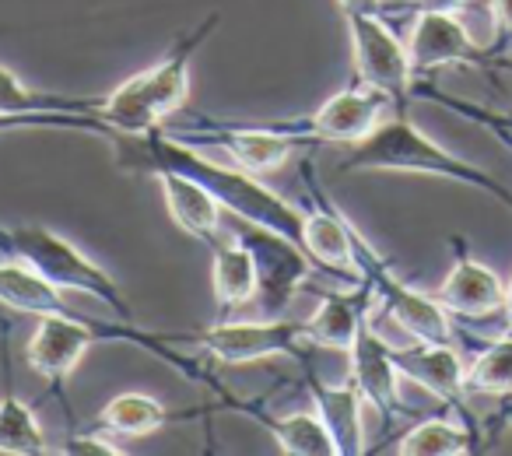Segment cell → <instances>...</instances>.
I'll return each mask as SVG.
<instances>
[{"label":"cell","mask_w":512,"mask_h":456,"mask_svg":"<svg viewBox=\"0 0 512 456\" xmlns=\"http://www.w3.org/2000/svg\"><path fill=\"white\" fill-rule=\"evenodd\" d=\"M106 141L113 144V155L120 169L137 172V176L183 172V176L204 183L207 190L221 200L225 214H232V218H239V221H249V225L271 228L278 236L302 243V204H292V200L281 197L278 190L260 183L256 172L214 162V158L200 155V148L176 141V137H169L165 130H148V134H120V130H109Z\"/></svg>","instance_id":"obj_1"},{"label":"cell","mask_w":512,"mask_h":456,"mask_svg":"<svg viewBox=\"0 0 512 456\" xmlns=\"http://www.w3.org/2000/svg\"><path fill=\"white\" fill-rule=\"evenodd\" d=\"M337 172H421V176H439L449 179V183L474 186V190L488 193L512 211V190L502 179L446 151L425 130L414 127L407 113H390L365 141L351 144L348 158L337 165Z\"/></svg>","instance_id":"obj_2"},{"label":"cell","mask_w":512,"mask_h":456,"mask_svg":"<svg viewBox=\"0 0 512 456\" xmlns=\"http://www.w3.org/2000/svg\"><path fill=\"white\" fill-rule=\"evenodd\" d=\"M218 25H221V15L211 11L200 25L186 29L158 64L144 67L141 74H134V78H127L123 85H116L113 92L102 99V109H99V116L109 123V130H120V134H148V130H158L162 123H169L176 113H183L186 99H190L193 57H197V50L211 39V32L218 29Z\"/></svg>","instance_id":"obj_3"},{"label":"cell","mask_w":512,"mask_h":456,"mask_svg":"<svg viewBox=\"0 0 512 456\" xmlns=\"http://www.w3.org/2000/svg\"><path fill=\"white\" fill-rule=\"evenodd\" d=\"M0 253L18 257L22 264H29L32 271H39L46 281H53L64 292H81L88 299H99L113 309L120 320H134V309H130L123 288L116 285V278L109 271H102L85 250L64 239L53 228L39 225H15V228H0Z\"/></svg>","instance_id":"obj_4"},{"label":"cell","mask_w":512,"mask_h":456,"mask_svg":"<svg viewBox=\"0 0 512 456\" xmlns=\"http://www.w3.org/2000/svg\"><path fill=\"white\" fill-rule=\"evenodd\" d=\"M158 130H165L169 137L193 144L200 151H225L239 169H249L256 176L278 172L288 158L309 148L299 134L278 127V120H228V116L186 113V109L172 116L169 123H162Z\"/></svg>","instance_id":"obj_5"},{"label":"cell","mask_w":512,"mask_h":456,"mask_svg":"<svg viewBox=\"0 0 512 456\" xmlns=\"http://www.w3.org/2000/svg\"><path fill=\"white\" fill-rule=\"evenodd\" d=\"M179 348H193L204 358L218 365H249V362H267V358L292 355L306 358V320H281V316H264V320H221L207 330H193V334H172Z\"/></svg>","instance_id":"obj_6"},{"label":"cell","mask_w":512,"mask_h":456,"mask_svg":"<svg viewBox=\"0 0 512 456\" xmlns=\"http://www.w3.org/2000/svg\"><path fill=\"white\" fill-rule=\"evenodd\" d=\"M355 260H358L362 281H369L372 292H376V306H383V313L390 316L397 327H404L414 341L456 344V316L449 313L435 295H425L407 285L390 267V260H386L358 228H355Z\"/></svg>","instance_id":"obj_7"},{"label":"cell","mask_w":512,"mask_h":456,"mask_svg":"<svg viewBox=\"0 0 512 456\" xmlns=\"http://www.w3.org/2000/svg\"><path fill=\"white\" fill-rule=\"evenodd\" d=\"M390 113H404L393 102V95L355 78L348 88L330 95L316 113L295 116V120H278V123L285 130H292V134H299L309 148L313 144H348L351 148V144L365 141Z\"/></svg>","instance_id":"obj_8"},{"label":"cell","mask_w":512,"mask_h":456,"mask_svg":"<svg viewBox=\"0 0 512 456\" xmlns=\"http://www.w3.org/2000/svg\"><path fill=\"white\" fill-rule=\"evenodd\" d=\"M344 25H348L351 39L355 78L365 81V85L383 88L407 113L418 78H414L411 57H407V43L393 32L390 15H355L344 18Z\"/></svg>","instance_id":"obj_9"},{"label":"cell","mask_w":512,"mask_h":456,"mask_svg":"<svg viewBox=\"0 0 512 456\" xmlns=\"http://www.w3.org/2000/svg\"><path fill=\"white\" fill-rule=\"evenodd\" d=\"M235 236L249 246L256 260V271H260V313L264 316H281L288 309V302L309 288V278H313L320 267L316 260L306 253V246L295 243V239H285L271 228L249 225V221H239V232Z\"/></svg>","instance_id":"obj_10"},{"label":"cell","mask_w":512,"mask_h":456,"mask_svg":"<svg viewBox=\"0 0 512 456\" xmlns=\"http://www.w3.org/2000/svg\"><path fill=\"white\" fill-rule=\"evenodd\" d=\"M407 57H411L414 78H428L439 67H477V71H498V67H509L498 57L495 46H481L467 32V25L456 15H439V11H428V15H414L411 36H407Z\"/></svg>","instance_id":"obj_11"},{"label":"cell","mask_w":512,"mask_h":456,"mask_svg":"<svg viewBox=\"0 0 512 456\" xmlns=\"http://www.w3.org/2000/svg\"><path fill=\"white\" fill-rule=\"evenodd\" d=\"M302 179L309 186V204H302V246L320 271L341 274L344 285H358L362 274H358L355 260V225L320 190L309 158H302Z\"/></svg>","instance_id":"obj_12"},{"label":"cell","mask_w":512,"mask_h":456,"mask_svg":"<svg viewBox=\"0 0 512 456\" xmlns=\"http://www.w3.org/2000/svg\"><path fill=\"white\" fill-rule=\"evenodd\" d=\"M390 348L393 344L372 327V316H369L348 351V379L362 390L365 404L383 414V425H393L397 418L411 414V407L400 397V379L404 376H400Z\"/></svg>","instance_id":"obj_13"},{"label":"cell","mask_w":512,"mask_h":456,"mask_svg":"<svg viewBox=\"0 0 512 456\" xmlns=\"http://www.w3.org/2000/svg\"><path fill=\"white\" fill-rule=\"evenodd\" d=\"M393 362H397L400 376L418 383L435 400L446 407L460 411L467 425H474V414L467 411V365H463V351L449 341H414L407 348H390Z\"/></svg>","instance_id":"obj_14"},{"label":"cell","mask_w":512,"mask_h":456,"mask_svg":"<svg viewBox=\"0 0 512 456\" xmlns=\"http://www.w3.org/2000/svg\"><path fill=\"white\" fill-rule=\"evenodd\" d=\"M449 243H453V271L446 274V281L439 285L435 299H439L456 320H467V323H477L491 313H502L505 288L509 285L467 250V239L453 236Z\"/></svg>","instance_id":"obj_15"},{"label":"cell","mask_w":512,"mask_h":456,"mask_svg":"<svg viewBox=\"0 0 512 456\" xmlns=\"http://www.w3.org/2000/svg\"><path fill=\"white\" fill-rule=\"evenodd\" d=\"M376 309V292L369 281L348 285V292H323L316 313L306 320V341L309 348H327L348 355L355 344L362 323Z\"/></svg>","instance_id":"obj_16"},{"label":"cell","mask_w":512,"mask_h":456,"mask_svg":"<svg viewBox=\"0 0 512 456\" xmlns=\"http://www.w3.org/2000/svg\"><path fill=\"white\" fill-rule=\"evenodd\" d=\"M306 390L313 397V411L323 418L330 439L337 442V456L365 453V397L355 383H327L306 358Z\"/></svg>","instance_id":"obj_17"},{"label":"cell","mask_w":512,"mask_h":456,"mask_svg":"<svg viewBox=\"0 0 512 456\" xmlns=\"http://www.w3.org/2000/svg\"><path fill=\"white\" fill-rule=\"evenodd\" d=\"M158 183H162V197L169 207V218L183 228L186 236H193L204 246L221 243V200L207 190L204 183L183 176V172H158Z\"/></svg>","instance_id":"obj_18"},{"label":"cell","mask_w":512,"mask_h":456,"mask_svg":"<svg viewBox=\"0 0 512 456\" xmlns=\"http://www.w3.org/2000/svg\"><path fill=\"white\" fill-rule=\"evenodd\" d=\"M0 306L29 316H85L64 299V288L46 281L39 271L22 264L18 257L0 253Z\"/></svg>","instance_id":"obj_19"},{"label":"cell","mask_w":512,"mask_h":456,"mask_svg":"<svg viewBox=\"0 0 512 456\" xmlns=\"http://www.w3.org/2000/svg\"><path fill=\"white\" fill-rule=\"evenodd\" d=\"M225 407L253 414L267 432L274 435L281 453L288 456H337V442L330 439L327 425L316 411H295V414H267L260 400H235L225 397Z\"/></svg>","instance_id":"obj_20"},{"label":"cell","mask_w":512,"mask_h":456,"mask_svg":"<svg viewBox=\"0 0 512 456\" xmlns=\"http://www.w3.org/2000/svg\"><path fill=\"white\" fill-rule=\"evenodd\" d=\"M211 288L225 316L249 306V302H256L260 271H256L253 253H249V246L242 243L239 236H235L232 243L211 246Z\"/></svg>","instance_id":"obj_21"},{"label":"cell","mask_w":512,"mask_h":456,"mask_svg":"<svg viewBox=\"0 0 512 456\" xmlns=\"http://www.w3.org/2000/svg\"><path fill=\"white\" fill-rule=\"evenodd\" d=\"M106 95H67L32 88L0 64V116H39V113H99Z\"/></svg>","instance_id":"obj_22"},{"label":"cell","mask_w":512,"mask_h":456,"mask_svg":"<svg viewBox=\"0 0 512 456\" xmlns=\"http://www.w3.org/2000/svg\"><path fill=\"white\" fill-rule=\"evenodd\" d=\"M0 453L4 456H46L53 446L39 425L36 411L15 393L11 383V358L4 348V397H0Z\"/></svg>","instance_id":"obj_23"},{"label":"cell","mask_w":512,"mask_h":456,"mask_svg":"<svg viewBox=\"0 0 512 456\" xmlns=\"http://www.w3.org/2000/svg\"><path fill=\"white\" fill-rule=\"evenodd\" d=\"M190 418H193L190 411L186 414L169 411V407L151 397V393L127 390V393H116V397L102 407L99 425L106 428L109 435H134V439H141V435L162 432L172 421H190Z\"/></svg>","instance_id":"obj_24"},{"label":"cell","mask_w":512,"mask_h":456,"mask_svg":"<svg viewBox=\"0 0 512 456\" xmlns=\"http://www.w3.org/2000/svg\"><path fill=\"white\" fill-rule=\"evenodd\" d=\"M477 428L453 418H425L397 442L400 456H463L477 449Z\"/></svg>","instance_id":"obj_25"},{"label":"cell","mask_w":512,"mask_h":456,"mask_svg":"<svg viewBox=\"0 0 512 456\" xmlns=\"http://www.w3.org/2000/svg\"><path fill=\"white\" fill-rule=\"evenodd\" d=\"M467 393L470 397H512V334L502 330L491 341L477 344L474 362L467 365Z\"/></svg>","instance_id":"obj_26"},{"label":"cell","mask_w":512,"mask_h":456,"mask_svg":"<svg viewBox=\"0 0 512 456\" xmlns=\"http://www.w3.org/2000/svg\"><path fill=\"white\" fill-rule=\"evenodd\" d=\"M57 453H67V456H123L127 449L116 446V442L102 432H71Z\"/></svg>","instance_id":"obj_27"},{"label":"cell","mask_w":512,"mask_h":456,"mask_svg":"<svg viewBox=\"0 0 512 456\" xmlns=\"http://www.w3.org/2000/svg\"><path fill=\"white\" fill-rule=\"evenodd\" d=\"M463 8H470V0H407L400 8H390L393 15H428V11H439V15H460Z\"/></svg>","instance_id":"obj_28"},{"label":"cell","mask_w":512,"mask_h":456,"mask_svg":"<svg viewBox=\"0 0 512 456\" xmlns=\"http://www.w3.org/2000/svg\"><path fill=\"white\" fill-rule=\"evenodd\" d=\"M491 22H495V50L502 53L512 43V0H488Z\"/></svg>","instance_id":"obj_29"},{"label":"cell","mask_w":512,"mask_h":456,"mask_svg":"<svg viewBox=\"0 0 512 456\" xmlns=\"http://www.w3.org/2000/svg\"><path fill=\"white\" fill-rule=\"evenodd\" d=\"M337 8H341L344 18H355V15H390L383 0H337Z\"/></svg>","instance_id":"obj_30"},{"label":"cell","mask_w":512,"mask_h":456,"mask_svg":"<svg viewBox=\"0 0 512 456\" xmlns=\"http://www.w3.org/2000/svg\"><path fill=\"white\" fill-rule=\"evenodd\" d=\"M502 313H505V330L512 334V285L505 288V309H502Z\"/></svg>","instance_id":"obj_31"},{"label":"cell","mask_w":512,"mask_h":456,"mask_svg":"<svg viewBox=\"0 0 512 456\" xmlns=\"http://www.w3.org/2000/svg\"><path fill=\"white\" fill-rule=\"evenodd\" d=\"M502 414H505V418H512V397L502 400Z\"/></svg>","instance_id":"obj_32"},{"label":"cell","mask_w":512,"mask_h":456,"mask_svg":"<svg viewBox=\"0 0 512 456\" xmlns=\"http://www.w3.org/2000/svg\"><path fill=\"white\" fill-rule=\"evenodd\" d=\"M505 120H512V113H505Z\"/></svg>","instance_id":"obj_33"}]
</instances>
